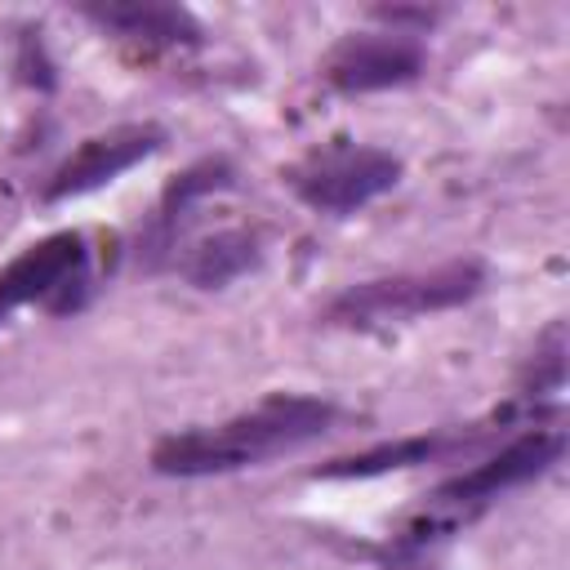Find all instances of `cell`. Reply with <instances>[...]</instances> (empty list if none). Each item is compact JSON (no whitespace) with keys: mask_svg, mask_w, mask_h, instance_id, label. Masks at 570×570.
Masks as SVG:
<instances>
[{"mask_svg":"<svg viewBox=\"0 0 570 570\" xmlns=\"http://www.w3.org/2000/svg\"><path fill=\"white\" fill-rule=\"evenodd\" d=\"M566 454V432L561 428H525L517 436H508L499 450H490L481 463H472L468 472H454L450 481H441L428 499V512H468L481 508L508 490L530 485L534 476H543L552 463H561Z\"/></svg>","mask_w":570,"mask_h":570,"instance_id":"cell-5","label":"cell"},{"mask_svg":"<svg viewBox=\"0 0 570 570\" xmlns=\"http://www.w3.org/2000/svg\"><path fill=\"white\" fill-rule=\"evenodd\" d=\"M160 147H165V129L156 120H125V125H111L102 134H89L71 156L58 160V169L49 174L40 196L49 205L89 196V191L116 183L120 174H129L134 165H142L147 156H156Z\"/></svg>","mask_w":570,"mask_h":570,"instance_id":"cell-6","label":"cell"},{"mask_svg":"<svg viewBox=\"0 0 570 570\" xmlns=\"http://www.w3.org/2000/svg\"><path fill=\"white\" fill-rule=\"evenodd\" d=\"M285 183L307 209L347 218L401 183V156H392L387 147L334 138V142L307 151L303 160H294L285 169Z\"/></svg>","mask_w":570,"mask_h":570,"instance_id":"cell-3","label":"cell"},{"mask_svg":"<svg viewBox=\"0 0 570 570\" xmlns=\"http://www.w3.org/2000/svg\"><path fill=\"white\" fill-rule=\"evenodd\" d=\"M481 289H485V267L476 258H454V263H441L428 272H396V276L356 281L325 303V321L347 325V330H379V325L463 307Z\"/></svg>","mask_w":570,"mask_h":570,"instance_id":"cell-2","label":"cell"},{"mask_svg":"<svg viewBox=\"0 0 570 570\" xmlns=\"http://www.w3.org/2000/svg\"><path fill=\"white\" fill-rule=\"evenodd\" d=\"M338 419V405L303 392H272L254 410H240L214 428H183L151 445L147 463L160 476H223L240 468H258L276 454H294L307 441L325 436Z\"/></svg>","mask_w":570,"mask_h":570,"instance_id":"cell-1","label":"cell"},{"mask_svg":"<svg viewBox=\"0 0 570 570\" xmlns=\"http://www.w3.org/2000/svg\"><path fill=\"white\" fill-rule=\"evenodd\" d=\"M85 298H89V245L80 232H53L36 240L0 272V321L27 303L67 316L80 312Z\"/></svg>","mask_w":570,"mask_h":570,"instance_id":"cell-4","label":"cell"},{"mask_svg":"<svg viewBox=\"0 0 570 570\" xmlns=\"http://www.w3.org/2000/svg\"><path fill=\"white\" fill-rule=\"evenodd\" d=\"M450 445H454V441H450L445 432H414V436H396V441H383V445H370V450L330 459V463H321L312 476H316V481H370V476H387V472H405V468L432 463V459L445 454Z\"/></svg>","mask_w":570,"mask_h":570,"instance_id":"cell-11","label":"cell"},{"mask_svg":"<svg viewBox=\"0 0 570 570\" xmlns=\"http://www.w3.org/2000/svg\"><path fill=\"white\" fill-rule=\"evenodd\" d=\"M236 183V169L227 156H200L196 165H187L183 174H174L156 200V214L142 232V245H138V258L147 267H165L178 249V236L187 232V223L196 218V205L227 191Z\"/></svg>","mask_w":570,"mask_h":570,"instance_id":"cell-8","label":"cell"},{"mask_svg":"<svg viewBox=\"0 0 570 570\" xmlns=\"http://www.w3.org/2000/svg\"><path fill=\"white\" fill-rule=\"evenodd\" d=\"M18 71H22V80L36 85V89H53V67H49V58H45V49H40V31H27V36H22Z\"/></svg>","mask_w":570,"mask_h":570,"instance_id":"cell-12","label":"cell"},{"mask_svg":"<svg viewBox=\"0 0 570 570\" xmlns=\"http://www.w3.org/2000/svg\"><path fill=\"white\" fill-rule=\"evenodd\" d=\"M263 258V240L249 227H223L183 254V281L196 289H227Z\"/></svg>","mask_w":570,"mask_h":570,"instance_id":"cell-10","label":"cell"},{"mask_svg":"<svg viewBox=\"0 0 570 570\" xmlns=\"http://www.w3.org/2000/svg\"><path fill=\"white\" fill-rule=\"evenodd\" d=\"M80 13L111 31L125 45H142V49H178V45H200V22L191 18V9L183 4H165V0H107V4H80Z\"/></svg>","mask_w":570,"mask_h":570,"instance_id":"cell-9","label":"cell"},{"mask_svg":"<svg viewBox=\"0 0 570 570\" xmlns=\"http://www.w3.org/2000/svg\"><path fill=\"white\" fill-rule=\"evenodd\" d=\"M423 45L419 36H401V31H361V36H343L330 53H325V85L361 98V94H383V89H401L410 80L423 76Z\"/></svg>","mask_w":570,"mask_h":570,"instance_id":"cell-7","label":"cell"}]
</instances>
